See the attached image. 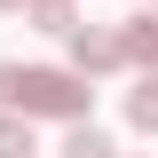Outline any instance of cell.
<instances>
[{"instance_id":"obj_1","label":"cell","mask_w":158,"mask_h":158,"mask_svg":"<svg viewBox=\"0 0 158 158\" xmlns=\"http://www.w3.org/2000/svg\"><path fill=\"white\" fill-rule=\"evenodd\" d=\"M0 111L24 118H87V79L48 63H0Z\"/></svg>"},{"instance_id":"obj_2","label":"cell","mask_w":158,"mask_h":158,"mask_svg":"<svg viewBox=\"0 0 158 158\" xmlns=\"http://www.w3.org/2000/svg\"><path fill=\"white\" fill-rule=\"evenodd\" d=\"M63 40H71L79 79H87V71H118V63H127V48H118V32H111V24H71Z\"/></svg>"},{"instance_id":"obj_3","label":"cell","mask_w":158,"mask_h":158,"mask_svg":"<svg viewBox=\"0 0 158 158\" xmlns=\"http://www.w3.org/2000/svg\"><path fill=\"white\" fill-rule=\"evenodd\" d=\"M127 127H142V135H158V71H142L135 87H127Z\"/></svg>"},{"instance_id":"obj_4","label":"cell","mask_w":158,"mask_h":158,"mask_svg":"<svg viewBox=\"0 0 158 158\" xmlns=\"http://www.w3.org/2000/svg\"><path fill=\"white\" fill-rule=\"evenodd\" d=\"M118 48H127V63H142V71H158V16H135L127 32H118Z\"/></svg>"},{"instance_id":"obj_5","label":"cell","mask_w":158,"mask_h":158,"mask_svg":"<svg viewBox=\"0 0 158 158\" xmlns=\"http://www.w3.org/2000/svg\"><path fill=\"white\" fill-rule=\"evenodd\" d=\"M24 24H40V32H71L79 8H71V0H24Z\"/></svg>"},{"instance_id":"obj_6","label":"cell","mask_w":158,"mask_h":158,"mask_svg":"<svg viewBox=\"0 0 158 158\" xmlns=\"http://www.w3.org/2000/svg\"><path fill=\"white\" fill-rule=\"evenodd\" d=\"M40 142H32V118L24 111H0V158H32Z\"/></svg>"},{"instance_id":"obj_7","label":"cell","mask_w":158,"mask_h":158,"mask_svg":"<svg viewBox=\"0 0 158 158\" xmlns=\"http://www.w3.org/2000/svg\"><path fill=\"white\" fill-rule=\"evenodd\" d=\"M63 158H118V150H111V135H103V127L71 118V142H63Z\"/></svg>"},{"instance_id":"obj_8","label":"cell","mask_w":158,"mask_h":158,"mask_svg":"<svg viewBox=\"0 0 158 158\" xmlns=\"http://www.w3.org/2000/svg\"><path fill=\"white\" fill-rule=\"evenodd\" d=\"M0 8H24V0H0Z\"/></svg>"}]
</instances>
